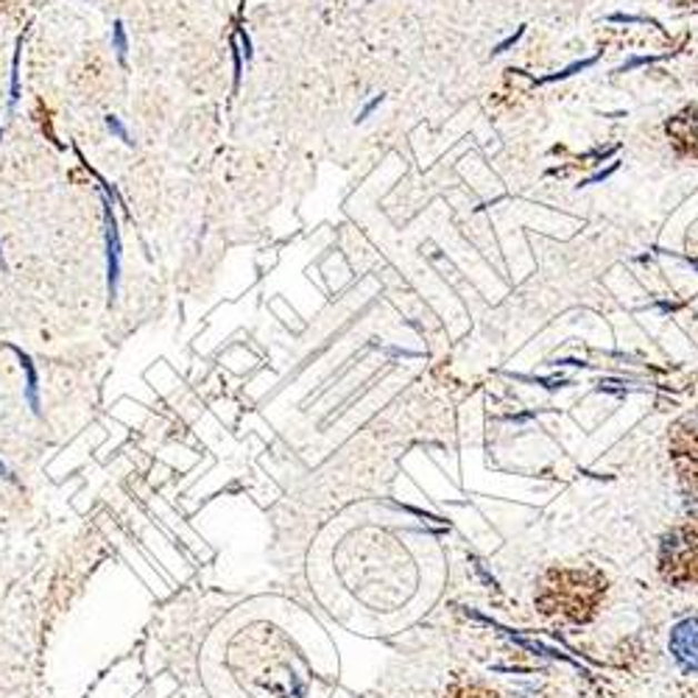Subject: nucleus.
<instances>
[{
  "instance_id": "f257e3e1",
  "label": "nucleus",
  "mask_w": 698,
  "mask_h": 698,
  "mask_svg": "<svg viewBox=\"0 0 698 698\" xmlns=\"http://www.w3.org/2000/svg\"><path fill=\"white\" fill-rule=\"evenodd\" d=\"M607 596V578L596 567H550L539 581L537 609L548 618L585 624Z\"/></svg>"
},
{
  "instance_id": "f03ea898",
  "label": "nucleus",
  "mask_w": 698,
  "mask_h": 698,
  "mask_svg": "<svg viewBox=\"0 0 698 698\" xmlns=\"http://www.w3.org/2000/svg\"><path fill=\"white\" fill-rule=\"evenodd\" d=\"M659 572L668 585H698V515L665 534L659 545Z\"/></svg>"
},
{
  "instance_id": "7ed1b4c3",
  "label": "nucleus",
  "mask_w": 698,
  "mask_h": 698,
  "mask_svg": "<svg viewBox=\"0 0 698 698\" xmlns=\"http://www.w3.org/2000/svg\"><path fill=\"white\" fill-rule=\"evenodd\" d=\"M670 456L687 495L698 498V425L692 419L679 422L670 436Z\"/></svg>"
},
{
  "instance_id": "20e7f679",
  "label": "nucleus",
  "mask_w": 698,
  "mask_h": 698,
  "mask_svg": "<svg viewBox=\"0 0 698 698\" xmlns=\"http://www.w3.org/2000/svg\"><path fill=\"white\" fill-rule=\"evenodd\" d=\"M665 132H668L670 143H674L681 154L698 157V103H692V107L674 114L668 121V127H665Z\"/></svg>"
},
{
  "instance_id": "39448f33",
  "label": "nucleus",
  "mask_w": 698,
  "mask_h": 698,
  "mask_svg": "<svg viewBox=\"0 0 698 698\" xmlns=\"http://www.w3.org/2000/svg\"><path fill=\"white\" fill-rule=\"evenodd\" d=\"M670 654L685 670H698V618H685L674 626Z\"/></svg>"
},
{
  "instance_id": "423d86ee",
  "label": "nucleus",
  "mask_w": 698,
  "mask_h": 698,
  "mask_svg": "<svg viewBox=\"0 0 698 698\" xmlns=\"http://www.w3.org/2000/svg\"><path fill=\"white\" fill-rule=\"evenodd\" d=\"M107 263H109V293H114V282H118V271H121V252H118V232H114L112 218H107Z\"/></svg>"
},
{
  "instance_id": "0eeeda50",
  "label": "nucleus",
  "mask_w": 698,
  "mask_h": 698,
  "mask_svg": "<svg viewBox=\"0 0 698 698\" xmlns=\"http://www.w3.org/2000/svg\"><path fill=\"white\" fill-rule=\"evenodd\" d=\"M447 698H498V692H492L483 685H470V681H458L450 687Z\"/></svg>"
},
{
  "instance_id": "6e6552de",
  "label": "nucleus",
  "mask_w": 698,
  "mask_h": 698,
  "mask_svg": "<svg viewBox=\"0 0 698 698\" xmlns=\"http://www.w3.org/2000/svg\"><path fill=\"white\" fill-rule=\"evenodd\" d=\"M20 361H23V369L26 375H29V397H31V406L37 408V372L34 367H31V361L26 356H20Z\"/></svg>"
},
{
  "instance_id": "1a4fd4ad",
  "label": "nucleus",
  "mask_w": 698,
  "mask_h": 698,
  "mask_svg": "<svg viewBox=\"0 0 698 698\" xmlns=\"http://www.w3.org/2000/svg\"><path fill=\"white\" fill-rule=\"evenodd\" d=\"M114 48H118V57H127V34H123L121 23H114Z\"/></svg>"
},
{
  "instance_id": "9d476101",
  "label": "nucleus",
  "mask_w": 698,
  "mask_h": 698,
  "mask_svg": "<svg viewBox=\"0 0 698 698\" xmlns=\"http://www.w3.org/2000/svg\"><path fill=\"white\" fill-rule=\"evenodd\" d=\"M107 127H109V129H112V132H114V134H118V138H121V140H127V143H132V140H129V134H127V132H123V127H121V123H118V118H107Z\"/></svg>"
},
{
  "instance_id": "9b49d317",
  "label": "nucleus",
  "mask_w": 698,
  "mask_h": 698,
  "mask_svg": "<svg viewBox=\"0 0 698 698\" xmlns=\"http://www.w3.org/2000/svg\"><path fill=\"white\" fill-rule=\"evenodd\" d=\"M520 37H522V29H520V31H517V34H511V37H509V40H503V42H500V46H498V48H495V51H492V53H503V51H506V48H511V46H515V42H517V40H520Z\"/></svg>"
},
{
  "instance_id": "f8f14e48",
  "label": "nucleus",
  "mask_w": 698,
  "mask_h": 698,
  "mask_svg": "<svg viewBox=\"0 0 698 698\" xmlns=\"http://www.w3.org/2000/svg\"><path fill=\"white\" fill-rule=\"evenodd\" d=\"M674 3H679V7H692V3H698V0H674Z\"/></svg>"
},
{
  "instance_id": "ddd939ff",
  "label": "nucleus",
  "mask_w": 698,
  "mask_h": 698,
  "mask_svg": "<svg viewBox=\"0 0 698 698\" xmlns=\"http://www.w3.org/2000/svg\"><path fill=\"white\" fill-rule=\"evenodd\" d=\"M0 266H3V255H0Z\"/></svg>"
}]
</instances>
